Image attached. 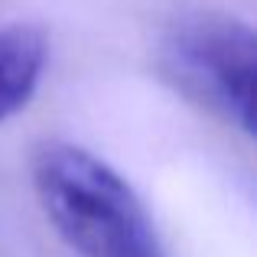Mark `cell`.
<instances>
[{"label": "cell", "mask_w": 257, "mask_h": 257, "mask_svg": "<svg viewBox=\"0 0 257 257\" xmlns=\"http://www.w3.org/2000/svg\"><path fill=\"white\" fill-rule=\"evenodd\" d=\"M254 33L238 20L195 17L163 43V72L195 104L254 131Z\"/></svg>", "instance_id": "7a4b0ae2"}, {"label": "cell", "mask_w": 257, "mask_h": 257, "mask_svg": "<svg viewBox=\"0 0 257 257\" xmlns=\"http://www.w3.org/2000/svg\"><path fill=\"white\" fill-rule=\"evenodd\" d=\"M46 65V43L23 26H0V120L17 114L36 91Z\"/></svg>", "instance_id": "3957f363"}, {"label": "cell", "mask_w": 257, "mask_h": 257, "mask_svg": "<svg viewBox=\"0 0 257 257\" xmlns=\"http://www.w3.org/2000/svg\"><path fill=\"white\" fill-rule=\"evenodd\" d=\"M33 186L49 221L82 257H166L144 202L104 160L75 144H46Z\"/></svg>", "instance_id": "6da1fadb"}]
</instances>
